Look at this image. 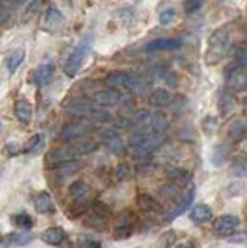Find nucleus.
Listing matches in <instances>:
<instances>
[{"label": "nucleus", "instance_id": "obj_2", "mask_svg": "<svg viewBox=\"0 0 247 248\" xmlns=\"http://www.w3.org/2000/svg\"><path fill=\"white\" fill-rule=\"evenodd\" d=\"M97 147L98 144L95 141H84V143L63 146V147H58V149L50 151L47 154V157H45V161H47V166L53 169L56 165H59V163L76 160L78 157H82V155L92 154L94 151H97Z\"/></svg>", "mask_w": 247, "mask_h": 248}, {"label": "nucleus", "instance_id": "obj_41", "mask_svg": "<svg viewBox=\"0 0 247 248\" xmlns=\"http://www.w3.org/2000/svg\"><path fill=\"white\" fill-rule=\"evenodd\" d=\"M236 59L241 65H247V46H241L236 53Z\"/></svg>", "mask_w": 247, "mask_h": 248}, {"label": "nucleus", "instance_id": "obj_20", "mask_svg": "<svg viewBox=\"0 0 247 248\" xmlns=\"http://www.w3.org/2000/svg\"><path fill=\"white\" fill-rule=\"evenodd\" d=\"M229 155H230V147L224 143H219L212 147L210 154H208V160H210L212 166L221 168L224 163H226V160L229 158Z\"/></svg>", "mask_w": 247, "mask_h": 248}, {"label": "nucleus", "instance_id": "obj_39", "mask_svg": "<svg viewBox=\"0 0 247 248\" xmlns=\"http://www.w3.org/2000/svg\"><path fill=\"white\" fill-rule=\"evenodd\" d=\"M174 20V10H171V8H168V10H164L160 13L159 16V22L160 25H169Z\"/></svg>", "mask_w": 247, "mask_h": 248}, {"label": "nucleus", "instance_id": "obj_17", "mask_svg": "<svg viewBox=\"0 0 247 248\" xmlns=\"http://www.w3.org/2000/svg\"><path fill=\"white\" fill-rule=\"evenodd\" d=\"M92 99H94L95 103H98L99 106L112 107V106L120 104L121 95H120V92H118V90L109 89V90H101V92L94 93V96H92Z\"/></svg>", "mask_w": 247, "mask_h": 248}, {"label": "nucleus", "instance_id": "obj_10", "mask_svg": "<svg viewBox=\"0 0 247 248\" xmlns=\"http://www.w3.org/2000/svg\"><path fill=\"white\" fill-rule=\"evenodd\" d=\"M195 194H196L195 186L190 185L188 188L181 194V197L176 200V205L166 213L165 222H168V223L173 222L176 217H179L181 214H183L185 211H187V209L190 208V205L193 203V200H195Z\"/></svg>", "mask_w": 247, "mask_h": 248}, {"label": "nucleus", "instance_id": "obj_44", "mask_svg": "<svg viewBox=\"0 0 247 248\" xmlns=\"http://www.w3.org/2000/svg\"><path fill=\"white\" fill-rule=\"evenodd\" d=\"M244 110L247 112V98L244 99Z\"/></svg>", "mask_w": 247, "mask_h": 248}, {"label": "nucleus", "instance_id": "obj_15", "mask_svg": "<svg viewBox=\"0 0 247 248\" xmlns=\"http://www.w3.org/2000/svg\"><path fill=\"white\" fill-rule=\"evenodd\" d=\"M183 45V41L181 37H159L154 41L148 42L145 46L146 51L149 53H157V51H171L177 50Z\"/></svg>", "mask_w": 247, "mask_h": 248}, {"label": "nucleus", "instance_id": "obj_43", "mask_svg": "<svg viewBox=\"0 0 247 248\" xmlns=\"http://www.w3.org/2000/svg\"><path fill=\"white\" fill-rule=\"evenodd\" d=\"M10 17H11V11L6 6L0 5V23H5Z\"/></svg>", "mask_w": 247, "mask_h": 248}, {"label": "nucleus", "instance_id": "obj_34", "mask_svg": "<svg viewBox=\"0 0 247 248\" xmlns=\"http://www.w3.org/2000/svg\"><path fill=\"white\" fill-rule=\"evenodd\" d=\"M11 220L14 222V225L19 228H24V230H30V228H33V225H34V220H33V217L27 214V213H19V214H14L11 217Z\"/></svg>", "mask_w": 247, "mask_h": 248}, {"label": "nucleus", "instance_id": "obj_1", "mask_svg": "<svg viewBox=\"0 0 247 248\" xmlns=\"http://www.w3.org/2000/svg\"><path fill=\"white\" fill-rule=\"evenodd\" d=\"M231 44V28L224 25L216 28L208 36L205 46V64L207 65H218L219 62L226 59Z\"/></svg>", "mask_w": 247, "mask_h": 248}, {"label": "nucleus", "instance_id": "obj_37", "mask_svg": "<svg viewBox=\"0 0 247 248\" xmlns=\"http://www.w3.org/2000/svg\"><path fill=\"white\" fill-rule=\"evenodd\" d=\"M42 143V135L41 134H36L33 135L32 138L28 140L27 144L24 146V152H32V151H36V147H39Z\"/></svg>", "mask_w": 247, "mask_h": 248}, {"label": "nucleus", "instance_id": "obj_16", "mask_svg": "<svg viewBox=\"0 0 247 248\" xmlns=\"http://www.w3.org/2000/svg\"><path fill=\"white\" fill-rule=\"evenodd\" d=\"M137 206L142 213L148 214V216H159L164 213V206L160 205V202L151 197L149 194H138Z\"/></svg>", "mask_w": 247, "mask_h": 248}, {"label": "nucleus", "instance_id": "obj_5", "mask_svg": "<svg viewBox=\"0 0 247 248\" xmlns=\"http://www.w3.org/2000/svg\"><path fill=\"white\" fill-rule=\"evenodd\" d=\"M92 44H94V34L87 33L81 41L78 42V45L70 51V54L67 56V59L64 61V73L68 78H73L76 73L80 72V68L82 65L84 59L87 58V54L92 48Z\"/></svg>", "mask_w": 247, "mask_h": 248}, {"label": "nucleus", "instance_id": "obj_30", "mask_svg": "<svg viewBox=\"0 0 247 248\" xmlns=\"http://www.w3.org/2000/svg\"><path fill=\"white\" fill-rule=\"evenodd\" d=\"M64 20V16L61 13L56 6H50L47 10V14H45V25L49 28H56L58 25H61Z\"/></svg>", "mask_w": 247, "mask_h": 248}, {"label": "nucleus", "instance_id": "obj_25", "mask_svg": "<svg viewBox=\"0 0 247 248\" xmlns=\"http://www.w3.org/2000/svg\"><path fill=\"white\" fill-rule=\"evenodd\" d=\"M236 106V101H235V96L231 95L229 90H222L218 96V108L222 116H226L229 113L233 112V108Z\"/></svg>", "mask_w": 247, "mask_h": 248}, {"label": "nucleus", "instance_id": "obj_12", "mask_svg": "<svg viewBox=\"0 0 247 248\" xmlns=\"http://www.w3.org/2000/svg\"><path fill=\"white\" fill-rule=\"evenodd\" d=\"M168 126H169V121H168L165 113H162V112H149V115L146 116V120L143 121L142 126L137 127V130L154 132V134H164V130H166Z\"/></svg>", "mask_w": 247, "mask_h": 248}, {"label": "nucleus", "instance_id": "obj_3", "mask_svg": "<svg viewBox=\"0 0 247 248\" xmlns=\"http://www.w3.org/2000/svg\"><path fill=\"white\" fill-rule=\"evenodd\" d=\"M67 110L72 115L78 116V118H86L92 121H98V123H106L112 118L111 112L107 110L104 106H99L95 103L94 99L87 101V99H73L70 104L67 106Z\"/></svg>", "mask_w": 247, "mask_h": 248}, {"label": "nucleus", "instance_id": "obj_22", "mask_svg": "<svg viewBox=\"0 0 247 248\" xmlns=\"http://www.w3.org/2000/svg\"><path fill=\"white\" fill-rule=\"evenodd\" d=\"M34 208H36V211L41 213V214H53L55 213V203H53V199L47 191H42L36 196Z\"/></svg>", "mask_w": 247, "mask_h": 248}, {"label": "nucleus", "instance_id": "obj_19", "mask_svg": "<svg viewBox=\"0 0 247 248\" xmlns=\"http://www.w3.org/2000/svg\"><path fill=\"white\" fill-rule=\"evenodd\" d=\"M227 134L235 141H241L247 137V118L246 116H238L233 121H230Z\"/></svg>", "mask_w": 247, "mask_h": 248}, {"label": "nucleus", "instance_id": "obj_6", "mask_svg": "<svg viewBox=\"0 0 247 248\" xmlns=\"http://www.w3.org/2000/svg\"><path fill=\"white\" fill-rule=\"evenodd\" d=\"M104 84L107 89H114L118 92L125 90V92L137 93V92L143 90L140 78L131 72H125V70H115V72L107 73L104 78Z\"/></svg>", "mask_w": 247, "mask_h": 248}, {"label": "nucleus", "instance_id": "obj_7", "mask_svg": "<svg viewBox=\"0 0 247 248\" xmlns=\"http://www.w3.org/2000/svg\"><path fill=\"white\" fill-rule=\"evenodd\" d=\"M111 209L103 202H95L92 203V206L87 209V219H86V225L90 228L95 230H104L106 225L111 220Z\"/></svg>", "mask_w": 247, "mask_h": 248}, {"label": "nucleus", "instance_id": "obj_11", "mask_svg": "<svg viewBox=\"0 0 247 248\" xmlns=\"http://www.w3.org/2000/svg\"><path fill=\"white\" fill-rule=\"evenodd\" d=\"M226 84L227 87L231 90H247V72H246V67L238 64H233L227 68L226 72Z\"/></svg>", "mask_w": 247, "mask_h": 248}, {"label": "nucleus", "instance_id": "obj_28", "mask_svg": "<svg viewBox=\"0 0 247 248\" xmlns=\"http://www.w3.org/2000/svg\"><path fill=\"white\" fill-rule=\"evenodd\" d=\"M41 239L50 245H59L66 239V231L59 227H51V228H47L45 231H42Z\"/></svg>", "mask_w": 247, "mask_h": 248}, {"label": "nucleus", "instance_id": "obj_26", "mask_svg": "<svg viewBox=\"0 0 247 248\" xmlns=\"http://www.w3.org/2000/svg\"><path fill=\"white\" fill-rule=\"evenodd\" d=\"M53 62H42V64L37 67V70L34 72V82L37 85H45L51 81L53 76Z\"/></svg>", "mask_w": 247, "mask_h": 248}, {"label": "nucleus", "instance_id": "obj_21", "mask_svg": "<svg viewBox=\"0 0 247 248\" xmlns=\"http://www.w3.org/2000/svg\"><path fill=\"white\" fill-rule=\"evenodd\" d=\"M173 95H171V92L166 90V89H156V90H152L149 93V104L154 106V107H168V106H171L173 104Z\"/></svg>", "mask_w": 247, "mask_h": 248}, {"label": "nucleus", "instance_id": "obj_29", "mask_svg": "<svg viewBox=\"0 0 247 248\" xmlns=\"http://www.w3.org/2000/svg\"><path fill=\"white\" fill-rule=\"evenodd\" d=\"M159 194H160V197L164 199V200H169V202H174L181 197V191H179V185H176V183H169V185H165V186H160V189H159Z\"/></svg>", "mask_w": 247, "mask_h": 248}, {"label": "nucleus", "instance_id": "obj_24", "mask_svg": "<svg viewBox=\"0 0 247 248\" xmlns=\"http://www.w3.org/2000/svg\"><path fill=\"white\" fill-rule=\"evenodd\" d=\"M92 206V200L89 199V196H82V197H76L73 200V203L68 208V217L72 219H76L82 214L87 213V209Z\"/></svg>", "mask_w": 247, "mask_h": 248}, {"label": "nucleus", "instance_id": "obj_36", "mask_svg": "<svg viewBox=\"0 0 247 248\" xmlns=\"http://www.w3.org/2000/svg\"><path fill=\"white\" fill-rule=\"evenodd\" d=\"M114 175H115V178H117L118 182H125V180H128L129 175H131V169L126 165H118L117 168H115V170H114Z\"/></svg>", "mask_w": 247, "mask_h": 248}, {"label": "nucleus", "instance_id": "obj_8", "mask_svg": "<svg viewBox=\"0 0 247 248\" xmlns=\"http://www.w3.org/2000/svg\"><path fill=\"white\" fill-rule=\"evenodd\" d=\"M92 130H94V124L90 123V120L80 118V120L64 124L63 129L59 132V138L63 140V141H73L76 138L87 135Z\"/></svg>", "mask_w": 247, "mask_h": 248}, {"label": "nucleus", "instance_id": "obj_32", "mask_svg": "<svg viewBox=\"0 0 247 248\" xmlns=\"http://www.w3.org/2000/svg\"><path fill=\"white\" fill-rule=\"evenodd\" d=\"M33 240L32 234H25V232H11L5 237L6 245H27Z\"/></svg>", "mask_w": 247, "mask_h": 248}, {"label": "nucleus", "instance_id": "obj_27", "mask_svg": "<svg viewBox=\"0 0 247 248\" xmlns=\"http://www.w3.org/2000/svg\"><path fill=\"white\" fill-rule=\"evenodd\" d=\"M212 216H213L212 208L208 206V205H205V203H199V205H196L190 211V219L195 222V223L208 222V220L212 219Z\"/></svg>", "mask_w": 247, "mask_h": 248}, {"label": "nucleus", "instance_id": "obj_40", "mask_svg": "<svg viewBox=\"0 0 247 248\" xmlns=\"http://www.w3.org/2000/svg\"><path fill=\"white\" fill-rule=\"evenodd\" d=\"M204 0H185V13L187 14H191L198 11L200 6H202Z\"/></svg>", "mask_w": 247, "mask_h": 248}, {"label": "nucleus", "instance_id": "obj_23", "mask_svg": "<svg viewBox=\"0 0 247 248\" xmlns=\"http://www.w3.org/2000/svg\"><path fill=\"white\" fill-rule=\"evenodd\" d=\"M14 113H16V118L19 120L20 124L28 126L30 121H32V116H33L32 104H30L27 99H19L16 106H14Z\"/></svg>", "mask_w": 247, "mask_h": 248}, {"label": "nucleus", "instance_id": "obj_42", "mask_svg": "<svg viewBox=\"0 0 247 248\" xmlns=\"http://www.w3.org/2000/svg\"><path fill=\"white\" fill-rule=\"evenodd\" d=\"M22 3H24V0H0V5H3V6H6L10 10V8H19Z\"/></svg>", "mask_w": 247, "mask_h": 248}, {"label": "nucleus", "instance_id": "obj_13", "mask_svg": "<svg viewBox=\"0 0 247 248\" xmlns=\"http://www.w3.org/2000/svg\"><path fill=\"white\" fill-rule=\"evenodd\" d=\"M99 137H101V141L104 146L115 155H123L126 151V144L121 140L120 134L114 129H103L99 132Z\"/></svg>", "mask_w": 247, "mask_h": 248}, {"label": "nucleus", "instance_id": "obj_35", "mask_svg": "<svg viewBox=\"0 0 247 248\" xmlns=\"http://www.w3.org/2000/svg\"><path fill=\"white\" fill-rule=\"evenodd\" d=\"M68 194H70V197H73V199L87 196V194H89V185L84 183L82 180H76V182H73L70 185V188H68Z\"/></svg>", "mask_w": 247, "mask_h": 248}, {"label": "nucleus", "instance_id": "obj_9", "mask_svg": "<svg viewBox=\"0 0 247 248\" xmlns=\"http://www.w3.org/2000/svg\"><path fill=\"white\" fill-rule=\"evenodd\" d=\"M135 220L137 217L132 211H121L120 216L117 217V223H115L114 231H112V236L114 239L117 240H125L129 239L131 236L134 234V230H135Z\"/></svg>", "mask_w": 247, "mask_h": 248}, {"label": "nucleus", "instance_id": "obj_18", "mask_svg": "<svg viewBox=\"0 0 247 248\" xmlns=\"http://www.w3.org/2000/svg\"><path fill=\"white\" fill-rule=\"evenodd\" d=\"M166 177L169 178V182H173L179 186H188L193 180V174L188 169L177 168V166L166 168Z\"/></svg>", "mask_w": 247, "mask_h": 248}, {"label": "nucleus", "instance_id": "obj_31", "mask_svg": "<svg viewBox=\"0 0 247 248\" xmlns=\"http://www.w3.org/2000/svg\"><path fill=\"white\" fill-rule=\"evenodd\" d=\"M25 56H27V53L25 50H16V51H13L10 54V58H8V62H6V65H8V72L10 73H14L16 70L24 64V61H25Z\"/></svg>", "mask_w": 247, "mask_h": 248}, {"label": "nucleus", "instance_id": "obj_4", "mask_svg": "<svg viewBox=\"0 0 247 248\" xmlns=\"http://www.w3.org/2000/svg\"><path fill=\"white\" fill-rule=\"evenodd\" d=\"M129 147L132 149L135 157H146L154 149H157L165 143L164 134H154V132H143L137 130L128 140Z\"/></svg>", "mask_w": 247, "mask_h": 248}, {"label": "nucleus", "instance_id": "obj_38", "mask_svg": "<svg viewBox=\"0 0 247 248\" xmlns=\"http://www.w3.org/2000/svg\"><path fill=\"white\" fill-rule=\"evenodd\" d=\"M78 245H80V247H86V248H99L103 244L99 242V240H95L94 237L80 236V239H78Z\"/></svg>", "mask_w": 247, "mask_h": 248}, {"label": "nucleus", "instance_id": "obj_14", "mask_svg": "<svg viewBox=\"0 0 247 248\" xmlns=\"http://www.w3.org/2000/svg\"><path fill=\"white\" fill-rule=\"evenodd\" d=\"M239 223H241V219L235 214H222L219 217H216L212 223V228L214 232H219V234H230L233 232Z\"/></svg>", "mask_w": 247, "mask_h": 248}, {"label": "nucleus", "instance_id": "obj_45", "mask_svg": "<svg viewBox=\"0 0 247 248\" xmlns=\"http://www.w3.org/2000/svg\"><path fill=\"white\" fill-rule=\"evenodd\" d=\"M222 2H224V0H222Z\"/></svg>", "mask_w": 247, "mask_h": 248}, {"label": "nucleus", "instance_id": "obj_33", "mask_svg": "<svg viewBox=\"0 0 247 248\" xmlns=\"http://www.w3.org/2000/svg\"><path fill=\"white\" fill-rule=\"evenodd\" d=\"M230 172L235 177H247V160L243 157L233 158L230 165Z\"/></svg>", "mask_w": 247, "mask_h": 248}]
</instances>
